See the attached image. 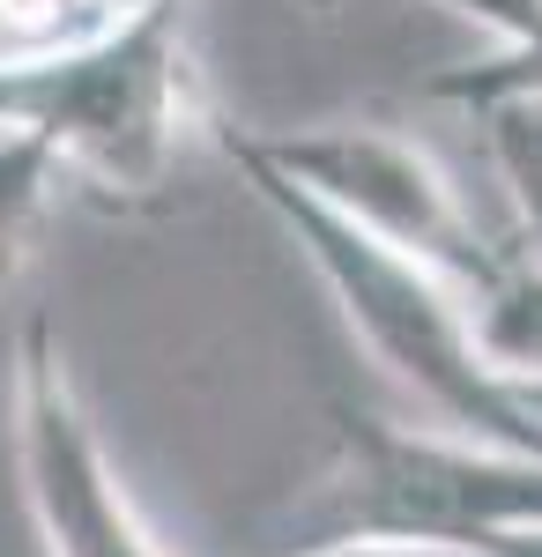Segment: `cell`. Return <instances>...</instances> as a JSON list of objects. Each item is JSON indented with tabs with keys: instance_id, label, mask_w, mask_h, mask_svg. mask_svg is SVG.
Here are the masks:
<instances>
[{
	"instance_id": "6da1fadb",
	"label": "cell",
	"mask_w": 542,
	"mask_h": 557,
	"mask_svg": "<svg viewBox=\"0 0 542 557\" xmlns=\"http://www.w3.org/2000/svg\"><path fill=\"white\" fill-rule=\"evenodd\" d=\"M209 127L215 97L186 0H157L75 52L0 60V134L38 141L60 178L104 209H164Z\"/></svg>"
},
{
	"instance_id": "7a4b0ae2",
	"label": "cell",
	"mask_w": 542,
	"mask_h": 557,
	"mask_svg": "<svg viewBox=\"0 0 542 557\" xmlns=\"http://www.w3.org/2000/svg\"><path fill=\"white\" fill-rule=\"evenodd\" d=\"M209 141H215V157L252 186V201L283 223V238L305 253V268L320 275V290L334 298L342 327L357 335V349L372 357L386 380L417 401L423 424L542 461V409L520 401V394H505V386L483 372V357L468 343V305H460L454 283H439V275H423L417 260L372 246V238L349 231L342 215L312 209L291 178H275L246 141H238L231 120H215Z\"/></svg>"
},
{
	"instance_id": "3957f363",
	"label": "cell",
	"mask_w": 542,
	"mask_h": 557,
	"mask_svg": "<svg viewBox=\"0 0 542 557\" xmlns=\"http://www.w3.org/2000/svg\"><path fill=\"white\" fill-rule=\"evenodd\" d=\"M334 454L312 491L275 513V543H423V550L483 557L498 535L542 528V461L476 446L454 431L402 424L357 401H334Z\"/></svg>"
},
{
	"instance_id": "277c9868",
	"label": "cell",
	"mask_w": 542,
	"mask_h": 557,
	"mask_svg": "<svg viewBox=\"0 0 542 557\" xmlns=\"http://www.w3.org/2000/svg\"><path fill=\"white\" fill-rule=\"evenodd\" d=\"M238 141L275 178H291L312 209L342 215L349 231H365L386 253L417 260L423 275L454 283L460 298L498 268V246L476 231L454 172L417 134L379 127V120H312V127H283V134L238 127Z\"/></svg>"
},
{
	"instance_id": "5b68a950",
	"label": "cell",
	"mask_w": 542,
	"mask_h": 557,
	"mask_svg": "<svg viewBox=\"0 0 542 557\" xmlns=\"http://www.w3.org/2000/svg\"><path fill=\"white\" fill-rule=\"evenodd\" d=\"M8 446L45 557H171L112 469L104 431L45 312H30L8 349Z\"/></svg>"
},
{
	"instance_id": "8992f818",
	"label": "cell",
	"mask_w": 542,
	"mask_h": 557,
	"mask_svg": "<svg viewBox=\"0 0 542 557\" xmlns=\"http://www.w3.org/2000/svg\"><path fill=\"white\" fill-rule=\"evenodd\" d=\"M423 97L460 104L476 127H483V157L505 186V209H513V253L542 260V83H460L454 67L431 75Z\"/></svg>"
},
{
	"instance_id": "52a82bcc",
	"label": "cell",
	"mask_w": 542,
	"mask_h": 557,
	"mask_svg": "<svg viewBox=\"0 0 542 557\" xmlns=\"http://www.w3.org/2000/svg\"><path fill=\"white\" fill-rule=\"evenodd\" d=\"M460 305H468V343L483 357V372L542 409V260L498 253V268Z\"/></svg>"
},
{
	"instance_id": "ba28073f",
	"label": "cell",
	"mask_w": 542,
	"mask_h": 557,
	"mask_svg": "<svg viewBox=\"0 0 542 557\" xmlns=\"http://www.w3.org/2000/svg\"><path fill=\"white\" fill-rule=\"evenodd\" d=\"M60 194H67V178H60V164L45 157L38 141L0 134V298L38 260V238L52 223V209H60Z\"/></svg>"
},
{
	"instance_id": "9c48e42d",
	"label": "cell",
	"mask_w": 542,
	"mask_h": 557,
	"mask_svg": "<svg viewBox=\"0 0 542 557\" xmlns=\"http://www.w3.org/2000/svg\"><path fill=\"white\" fill-rule=\"evenodd\" d=\"M157 0H0V60H45L112 38Z\"/></svg>"
},
{
	"instance_id": "30bf717a",
	"label": "cell",
	"mask_w": 542,
	"mask_h": 557,
	"mask_svg": "<svg viewBox=\"0 0 542 557\" xmlns=\"http://www.w3.org/2000/svg\"><path fill=\"white\" fill-rule=\"evenodd\" d=\"M439 8L498 30V60L454 67L460 83H542V0H439Z\"/></svg>"
},
{
	"instance_id": "8fae6325",
	"label": "cell",
	"mask_w": 542,
	"mask_h": 557,
	"mask_svg": "<svg viewBox=\"0 0 542 557\" xmlns=\"http://www.w3.org/2000/svg\"><path fill=\"white\" fill-rule=\"evenodd\" d=\"M291 557H460V550H423V543H320V550H291Z\"/></svg>"
},
{
	"instance_id": "7c38bea8",
	"label": "cell",
	"mask_w": 542,
	"mask_h": 557,
	"mask_svg": "<svg viewBox=\"0 0 542 557\" xmlns=\"http://www.w3.org/2000/svg\"><path fill=\"white\" fill-rule=\"evenodd\" d=\"M483 557H542V528H528V535H498Z\"/></svg>"
},
{
	"instance_id": "4fadbf2b",
	"label": "cell",
	"mask_w": 542,
	"mask_h": 557,
	"mask_svg": "<svg viewBox=\"0 0 542 557\" xmlns=\"http://www.w3.org/2000/svg\"><path fill=\"white\" fill-rule=\"evenodd\" d=\"M305 8H320V15H328V8H334V0H305Z\"/></svg>"
}]
</instances>
